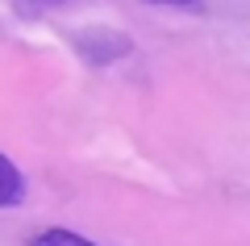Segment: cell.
<instances>
[{
    "mask_svg": "<svg viewBox=\"0 0 250 246\" xmlns=\"http://www.w3.org/2000/svg\"><path fill=\"white\" fill-rule=\"evenodd\" d=\"M21 201H25V176L9 155H0V209H13Z\"/></svg>",
    "mask_w": 250,
    "mask_h": 246,
    "instance_id": "6da1fadb",
    "label": "cell"
},
{
    "mask_svg": "<svg viewBox=\"0 0 250 246\" xmlns=\"http://www.w3.org/2000/svg\"><path fill=\"white\" fill-rule=\"evenodd\" d=\"M29 246H96V242H88L75 229H42V234L29 238Z\"/></svg>",
    "mask_w": 250,
    "mask_h": 246,
    "instance_id": "7a4b0ae2",
    "label": "cell"
},
{
    "mask_svg": "<svg viewBox=\"0 0 250 246\" xmlns=\"http://www.w3.org/2000/svg\"><path fill=\"white\" fill-rule=\"evenodd\" d=\"M146 4H171V9H188V4H196V0H146Z\"/></svg>",
    "mask_w": 250,
    "mask_h": 246,
    "instance_id": "3957f363",
    "label": "cell"
},
{
    "mask_svg": "<svg viewBox=\"0 0 250 246\" xmlns=\"http://www.w3.org/2000/svg\"><path fill=\"white\" fill-rule=\"evenodd\" d=\"M29 4H62V0H29Z\"/></svg>",
    "mask_w": 250,
    "mask_h": 246,
    "instance_id": "277c9868",
    "label": "cell"
}]
</instances>
